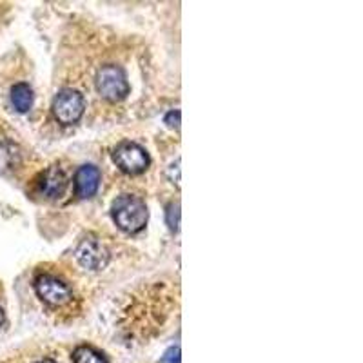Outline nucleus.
Returning <instances> with one entry per match:
<instances>
[{
    "instance_id": "f257e3e1",
    "label": "nucleus",
    "mask_w": 363,
    "mask_h": 363,
    "mask_svg": "<svg viewBox=\"0 0 363 363\" xmlns=\"http://www.w3.org/2000/svg\"><path fill=\"white\" fill-rule=\"evenodd\" d=\"M111 215L116 225L129 235L140 233L147 223V207H145L144 200L133 196V194L118 196L113 202Z\"/></svg>"
},
{
    "instance_id": "f03ea898",
    "label": "nucleus",
    "mask_w": 363,
    "mask_h": 363,
    "mask_svg": "<svg viewBox=\"0 0 363 363\" xmlns=\"http://www.w3.org/2000/svg\"><path fill=\"white\" fill-rule=\"evenodd\" d=\"M96 91L109 102H120L129 95L128 74L120 66L109 64L96 73Z\"/></svg>"
},
{
    "instance_id": "1a4fd4ad",
    "label": "nucleus",
    "mask_w": 363,
    "mask_h": 363,
    "mask_svg": "<svg viewBox=\"0 0 363 363\" xmlns=\"http://www.w3.org/2000/svg\"><path fill=\"white\" fill-rule=\"evenodd\" d=\"M11 104L18 113H28L33 106V91H31V87L24 82L13 86Z\"/></svg>"
},
{
    "instance_id": "9b49d317",
    "label": "nucleus",
    "mask_w": 363,
    "mask_h": 363,
    "mask_svg": "<svg viewBox=\"0 0 363 363\" xmlns=\"http://www.w3.org/2000/svg\"><path fill=\"white\" fill-rule=\"evenodd\" d=\"M178 223H180V206H174V203H171L169 207H167V225H169L171 231H177L178 229Z\"/></svg>"
},
{
    "instance_id": "7ed1b4c3",
    "label": "nucleus",
    "mask_w": 363,
    "mask_h": 363,
    "mask_svg": "<svg viewBox=\"0 0 363 363\" xmlns=\"http://www.w3.org/2000/svg\"><path fill=\"white\" fill-rule=\"evenodd\" d=\"M53 115L55 118L64 125L77 124L84 115L86 109V100L74 89L58 91V95L53 100Z\"/></svg>"
},
{
    "instance_id": "4468645a",
    "label": "nucleus",
    "mask_w": 363,
    "mask_h": 363,
    "mask_svg": "<svg viewBox=\"0 0 363 363\" xmlns=\"http://www.w3.org/2000/svg\"><path fill=\"white\" fill-rule=\"evenodd\" d=\"M4 322H6V316H4V311L0 309V327L4 325Z\"/></svg>"
},
{
    "instance_id": "9d476101",
    "label": "nucleus",
    "mask_w": 363,
    "mask_h": 363,
    "mask_svg": "<svg viewBox=\"0 0 363 363\" xmlns=\"http://www.w3.org/2000/svg\"><path fill=\"white\" fill-rule=\"evenodd\" d=\"M74 363H108V359L104 358L99 351H95L93 347H77L73 352Z\"/></svg>"
},
{
    "instance_id": "423d86ee",
    "label": "nucleus",
    "mask_w": 363,
    "mask_h": 363,
    "mask_svg": "<svg viewBox=\"0 0 363 363\" xmlns=\"http://www.w3.org/2000/svg\"><path fill=\"white\" fill-rule=\"evenodd\" d=\"M77 260L84 269L102 271L109 264V251L99 238H86L77 249Z\"/></svg>"
},
{
    "instance_id": "f8f14e48",
    "label": "nucleus",
    "mask_w": 363,
    "mask_h": 363,
    "mask_svg": "<svg viewBox=\"0 0 363 363\" xmlns=\"http://www.w3.org/2000/svg\"><path fill=\"white\" fill-rule=\"evenodd\" d=\"M160 363H180V347H171L169 351L162 356Z\"/></svg>"
},
{
    "instance_id": "39448f33",
    "label": "nucleus",
    "mask_w": 363,
    "mask_h": 363,
    "mask_svg": "<svg viewBox=\"0 0 363 363\" xmlns=\"http://www.w3.org/2000/svg\"><path fill=\"white\" fill-rule=\"evenodd\" d=\"M35 291H37L38 298L45 303H50L53 307H62L66 303H69L73 293L67 287V284H64L62 280L51 277V274H42L35 280Z\"/></svg>"
},
{
    "instance_id": "6e6552de",
    "label": "nucleus",
    "mask_w": 363,
    "mask_h": 363,
    "mask_svg": "<svg viewBox=\"0 0 363 363\" xmlns=\"http://www.w3.org/2000/svg\"><path fill=\"white\" fill-rule=\"evenodd\" d=\"M100 171L95 165H82L74 177V193L80 199H91L99 191Z\"/></svg>"
},
{
    "instance_id": "ddd939ff",
    "label": "nucleus",
    "mask_w": 363,
    "mask_h": 363,
    "mask_svg": "<svg viewBox=\"0 0 363 363\" xmlns=\"http://www.w3.org/2000/svg\"><path fill=\"white\" fill-rule=\"evenodd\" d=\"M165 124L169 128H180V111H171L165 115Z\"/></svg>"
},
{
    "instance_id": "20e7f679",
    "label": "nucleus",
    "mask_w": 363,
    "mask_h": 363,
    "mask_svg": "<svg viewBox=\"0 0 363 363\" xmlns=\"http://www.w3.org/2000/svg\"><path fill=\"white\" fill-rule=\"evenodd\" d=\"M113 160L124 173L140 174L147 169L149 155L142 145L135 144V142H124L115 149Z\"/></svg>"
},
{
    "instance_id": "2eb2a0df",
    "label": "nucleus",
    "mask_w": 363,
    "mask_h": 363,
    "mask_svg": "<svg viewBox=\"0 0 363 363\" xmlns=\"http://www.w3.org/2000/svg\"><path fill=\"white\" fill-rule=\"evenodd\" d=\"M37 363H57V362H55V359H51V358H44V359H40V362H37Z\"/></svg>"
},
{
    "instance_id": "0eeeda50",
    "label": "nucleus",
    "mask_w": 363,
    "mask_h": 363,
    "mask_svg": "<svg viewBox=\"0 0 363 363\" xmlns=\"http://www.w3.org/2000/svg\"><path fill=\"white\" fill-rule=\"evenodd\" d=\"M67 189V177L64 169L53 165L40 178V193L45 199H60Z\"/></svg>"
}]
</instances>
